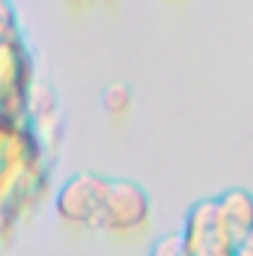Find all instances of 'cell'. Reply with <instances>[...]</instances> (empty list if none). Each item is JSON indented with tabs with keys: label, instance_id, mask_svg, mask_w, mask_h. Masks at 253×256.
I'll list each match as a JSON object with an SVG mask.
<instances>
[{
	"label": "cell",
	"instance_id": "1",
	"mask_svg": "<svg viewBox=\"0 0 253 256\" xmlns=\"http://www.w3.org/2000/svg\"><path fill=\"white\" fill-rule=\"evenodd\" d=\"M236 236L230 230V224L220 214V206H196L188 218V230H185V254L188 256H232Z\"/></svg>",
	"mask_w": 253,
	"mask_h": 256
},
{
	"label": "cell",
	"instance_id": "2",
	"mask_svg": "<svg viewBox=\"0 0 253 256\" xmlns=\"http://www.w3.org/2000/svg\"><path fill=\"white\" fill-rule=\"evenodd\" d=\"M108 185L110 182H104L98 176H90V173L68 179L60 188V196H57V214L68 224H78V226L102 224Z\"/></svg>",
	"mask_w": 253,
	"mask_h": 256
},
{
	"label": "cell",
	"instance_id": "3",
	"mask_svg": "<svg viewBox=\"0 0 253 256\" xmlns=\"http://www.w3.org/2000/svg\"><path fill=\"white\" fill-rule=\"evenodd\" d=\"M149 220V200L131 182H110L108 185V200L102 212V224L116 230V232H131L146 226Z\"/></svg>",
	"mask_w": 253,
	"mask_h": 256
},
{
	"label": "cell",
	"instance_id": "4",
	"mask_svg": "<svg viewBox=\"0 0 253 256\" xmlns=\"http://www.w3.org/2000/svg\"><path fill=\"white\" fill-rule=\"evenodd\" d=\"M220 214L230 224L236 238H250L253 236V196L244 191H230L220 196Z\"/></svg>",
	"mask_w": 253,
	"mask_h": 256
},
{
	"label": "cell",
	"instance_id": "5",
	"mask_svg": "<svg viewBox=\"0 0 253 256\" xmlns=\"http://www.w3.org/2000/svg\"><path fill=\"white\" fill-rule=\"evenodd\" d=\"M102 102H104V110H108V114L122 116L128 108H131V92H128L122 84H114V86H108V90H104Z\"/></svg>",
	"mask_w": 253,
	"mask_h": 256
},
{
	"label": "cell",
	"instance_id": "6",
	"mask_svg": "<svg viewBox=\"0 0 253 256\" xmlns=\"http://www.w3.org/2000/svg\"><path fill=\"white\" fill-rule=\"evenodd\" d=\"M232 256H253V244H244V248H238Z\"/></svg>",
	"mask_w": 253,
	"mask_h": 256
},
{
	"label": "cell",
	"instance_id": "7",
	"mask_svg": "<svg viewBox=\"0 0 253 256\" xmlns=\"http://www.w3.org/2000/svg\"><path fill=\"white\" fill-rule=\"evenodd\" d=\"M68 3H96V0H68ZM98 3H114V0H98Z\"/></svg>",
	"mask_w": 253,
	"mask_h": 256
}]
</instances>
